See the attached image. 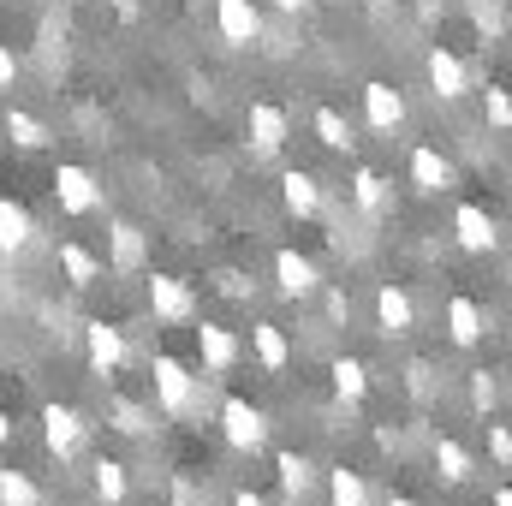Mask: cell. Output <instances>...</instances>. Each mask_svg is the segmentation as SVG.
Masks as SVG:
<instances>
[{
  "label": "cell",
  "mask_w": 512,
  "mask_h": 506,
  "mask_svg": "<svg viewBox=\"0 0 512 506\" xmlns=\"http://www.w3.org/2000/svg\"><path fill=\"white\" fill-rule=\"evenodd\" d=\"M12 84H18V54H12V48L0 42V96H6Z\"/></svg>",
  "instance_id": "obj_38"
},
{
  "label": "cell",
  "mask_w": 512,
  "mask_h": 506,
  "mask_svg": "<svg viewBox=\"0 0 512 506\" xmlns=\"http://www.w3.org/2000/svg\"><path fill=\"white\" fill-rule=\"evenodd\" d=\"M90 489H96V501L102 506H126V495H131V471H126V459H96L90 465Z\"/></svg>",
  "instance_id": "obj_25"
},
{
  "label": "cell",
  "mask_w": 512,
  "mask_h": 506,
  "mask_svg": "<svg viewBox=\"0 0 512 506\" xmlns=\"http://www.w3.org/2000/svg\"><path fill=\"white\" fill-rule=\"evenodd\" d=\"M215 292H221V298H233V304H251L256 280H251V274H239V268H221V274H215Z\"/></svg>",
  "instance_id": "obj_33"
},
{
  "label": "cell",
  "mask_w": 512,
  "mask_h": 506,
  "mask_svg": "<svg viewBox=\"0 0 512 506\" xmlns=\"http://www.w3.org/2000/svg\"><path fill=\"white\" fill-rule=\"evenodd\" d=\"M197 352H203V370H209V376H227V370L239 364V334L221 328V322H203V328H197Z\"/></svg>",
  "instance_id": "obj_16"
},
{
  "label": "cell",
  "mask_w": 512,
  "mask_h": 506,
  "mask_svg": "<svg viewBox=\"0 0 512 506\" xmlns=\"http://www.w3.org/2000/svg\"><path fill=\"white\" fill-rule=\"evenodd\" d=\"M423 72H429V90L441 96V102H459V96H471V66L453 54V48H429V60H423Z\"/></svg>",
  "instance_id": "obj_11"
},
{
  "label": "cell",
  "mask_w": 512,
  "mask_h": 506,
  "mask_svg": "<svg viewBox=\"0 0 512 506\" xmlns=\"http://www.w3.org/2000/svg\"><path fill=\"white\" fill-rule=\"evenodd\" d=\"M0 506H42V489L30 471H0Z\"/></svg>",
  "instance_id": "obj_32"
},
{
  "label": "cell",
  "mask_w": 512,
  "mask_h": 506,
  "mask_svg": "<svg viewBox=\"0 0 512 506\" xmlns=\"http://www.w3.org/2000/svg\"><path fill=\"white\" fill-rule=\"evenodd\" d=\"M215 30L227 48H256L262 42V6L256 0H215Z\"/></svg>",
  "instance_id": "obj_7"
},
{
  "label": "cell",
  "mask_w": 512,
  "mask_h": 506,
  "mask_svg": "<svg viewBox=\"0 0 512 506\" xmlns=\"http://www.w3.org/2000/svg\"><path fill=\"white\" fill-rule=\"evenodd\" d=\"M376 328H382L387 340H405L417 328V304H411V292L399 280H382L376 286Z\"/></svg>",
  "instance_id": "obj_12"
},
{
  "label": "cell",
  "mask_w": 512,
  "mask_h": 506,
  "mask_svg": "<svg viewBox=\"0 0 512 506\" xmlns=\"http://www.w3.org/2000/svg\"><path fill=\"white\" fill-rule=\"evenodd\" d=\"M245 131H251L256 155H280V149H286V137H292V114H286L280 102H251Z\"/></svg>",
  "instance_id": "obj_10"
},
{
  "label": "cell",
  "mask_w": 512,
  "mask_h": 506,
  "mask_svg": "<svg viewBox=\"0 0 512 506\" xmlns=\"http://www.w3.org/2000/svg\"><path fill=\"white\" fill-rule=\"evenodd\" d=\"M149 376H155V411L185 417V411L197 405V376H191V364H179L173 352H155V358H149Z\"/></svg>",
  "instance_id": "obj_1"
},
{
  "label": "cell",
  "mask_w": 512,
  "mask_h": 506,
  "mask_svg": "<svg viewBox=\"0 0 512 506\" xmlns=\"http://www.w3.org/2000/svg\"><path fill=\"white\" fill-rule=\"evenodd\" d=\"M274 477H280V495L286 501H304L310 489H316V465H310V453H274Z\"/></svg>",
  "instance_id": "obj_23"
},
{
  "label": "cell",
  "mask_w": 512,
  "mask_h": 506,
  "mask_svg": "<svg viewBox=\"0 0 512 506\" xmlns=\"http://www.w3.org/2000/svg\"><path fill=\"white\" fill-rule=\"evenodd\" d=\"M441 12H447V0H417V18H423V24H435Z\"/></svg>",
  "instance_id": "obj_40"
},
{
  "label": "cell",
  "mask_w": 512,
  "mask_h": 506,
  "mask_svg": "<svg viewBox=\"0 0 512 506\" xmlns=\"http://www.w3.org/2000/svg\"><path fill=\"white\" fill-rule=\"evenodd\" d=\"M84 358H90V370L96 376H120L126 370V328H114V322H84Z\"/></svg>",
  "instance_id": "obj_6"
},
{
  "label": "cell",
  "mask_w": 512,
  "mask_h": 506,
  "mask_svg": "<svg viewBox=\"0 0 512 506\" xmlns=\"http://www.w3.org/2000/svg\"><path fill=\"white\" fill-rule=\"evenodd\" d=\"M108 423H114L120 435H149L155 405H143V399H131V393H114V399H108Z\"/></svg>",
  "instance_id": "obj_28"
},
{
  "label": "cell",
  "mask_w": 512,
  "mask_h": 506,
  "mask_svg": "<svg viewBox=\"0 0 512 506\" xmlns=\"http://www.w3.org/2000/svg\"><path fill=\"white\" fill-rule=\"evenodd\" d=\"M328 501L334 506H370V483H364V471L334 465V471H328Z\"/></svg>",
  "instance_id": "obj_29"
},
{
  "label": "cell",
  "mask_w": 512,
  "mask_h": 506,
  "mask_svg": "<svg viewBox=\"0 0 512 506\" xmlns=\"http://www.w3.org/2000/svg\"><path fill=\"white\" fill-rule=\"evenodd\" d=\"M84 441H90V423H84V411L78 405H42V447L60 459V465H72L78 453H84Z\"/></svg>",
  "instance_id": "obj_2"
},
{
  "label": "cell",
  "mask_w": 512,
  "mask_h": 506,
  "mask_svg": "<svg viewBox=\"0 0 512 506\" xmlns=\"http://www.w3.org/2000/svg\"><path fill=\"white\" fill-rule=\"evenodd\" d=\"M495 506H512V489H495Z\"/></svg>",
  "instance_id": "obj_47"
},
{
  "label": "cell",
  "mask_w": 512,
  "mask_h": 506,
  "mask_svg": "<svg viewBox=\"0 0 512 506\" xmlns=\"http://www.w3.org/2000/svg\"><path fill=\"white\" fill-rule=\"evenodd\" d=\"M221 435H227L233 453H262V447H268V417H262V405H251L245 393H227V399H221Z\"/></svg>",
  "instance_id": "obj_3"
},
{
  "label": "cell",
  "mask_w": 512,
  "mask_h": 506,
  "mask_svg": "<svg viewBox=\"0 0 512 506\" xmlns=\"http://www.w3.org/2000/svg\"><path fill=\"white\" fill-rule=\"evenodd\" d=\"M364 120H370V131H382V137H393V131L405 126V96L387 78H370L364 84Z\"/></svg>",
  "instance_id": "obj_14"
},
{
  "label": "cell",
  "mask_w": 512,
  "mask_h": 506,
  "mask_svg": "<svg viewBox=\"0 0 512 506\" xmlns=\"http://www.w3.org/2000/svg\"><path fill=\"white\" fill-rule=\"evenodd\" d=\"M489 459H495L501 471L512 465V429L507 423H495V417H489Z\"/></svg>",
  "instance_id": "obj_36"
},
{
  "label": "cell",
  "mask_w": 512,
  "mask_h": 506,
  "mask_svg": "<svg viewBox=\"0 0 512 506\" xmlns=\"http://www.w3.org/2000/svg\"><path fill=\"white\" fill-rule=\"evenodd\" d=\"M274 6H280V12H304L310 0H274Z\"/></svg>",
  "instance_id": "obj_45"
},
{
  "label": "cell",
  "mask_w": 512,
  "mask_h": 506,
  "mask_svg": "<svg viewBox=\"0 0 512 506\" xmlns=\"http://www.w3.org/2000/svg\"><path fill=\"white\" fill-rule=\"evenodd\" d=\"M316 292H322L328 322H352V292H346V286H316Z\"/></svg>",
  "instance_id": "obj_35"
},
{
  "label": "cell",
  "mask_w": 512,
  "mask_h": 506,
  "mask_svg": "<svg viewBox=\"0 0 512 506\" xmlns=\"http://www.w3.org/2000/svg\"><path fill=\"white\" fill-rule=\"evenodd\" d=\"M328 381H334V399L340 405H364V393H370V370L358 358H334L328 364Z\"/></svg>",
  "instance_id": "obj_27"
},
{
  "label": "cell",
  "mask_w": 512,
  "mask_h": 506,
  "mask_svg": "<svg viewBox=\"0 0 512 506\" xmlns=\"http://www.w3.org/2000/svg\"><path fill=\"white\" fill-rule=\"evenodd\" d=\"M411 393H429V364H411Z\"/></svg>",
  "instance_id": "obj_42"
},
{
  "label": "cell",
  "mask_w": 512,
  "mask_h": 506,
  "mask_svg": "<svg viewBox=\"0 0 512 506\" xmlns=\"http://www.w3.org/2000/svg\"><path fill=\"white\" fill-rule=\"evenodd\" d=\"M36 245V221H30V209L24 203H12V197H0V256H18Z\"/></svg>",
  "instance_id": "obj_21"
},
{
  "label": "cell",
  "mask_w": 512,
  "mask_h": 506,
  "mask_svg": "<svg viewBox=\"0 0 512 506\" xmlns=\"http://www.w3.org/2000/svg\"><path fill=\"white\" fill-rule=\"evenodd\" d=\"M54 262H60V274L84 292V286H96L102 280V256L90 251V245H78V239H60V251H54Z\"/></svg>",
  "instance_id": "obj_24"
},
{
  "label": "cell",
  "mask_w": 512,
  "mask_h": 506,
  "mask_svg": "<svg viewBox=\"0 0 512 506\" xmlns=\"http://www.w3.org/2000/svg\"><path fill=\"white\" fill-rule=\"evenodd\" d=\"M280 203H286L298 221L322 215V185H316V173H304V167H286V173H280Z\"/></svg>",
  "instance_id": "obj_17"
},
{
  "label": "cell",
  "mask_w": 512,
  "mask_h": 506,
  "mask_svg": "<svg viewBox=\"0 0 512 506\" xmlns=\"http://www.w3.org/2000/svg\"><path fill=\"white\" fill-rule=\"evenodd\" d=\"M143 298H149V316L167 322V328L197 322V292H191V280H179V274H149Z\"/></svg>",
  "instance_id": "obj_4"
},
{
  "label": "cell",
  "mask_w": 512,
  "mask_h": 506,
  "mask_svg": "<svg viewBox=\"0 0 512 506\" xmlns=\"http://www.w3.org/2000/svg\"><path fill=\"white\" fill-rule=\"evenodd\" d=\"M143 256H149L143 227H137V221H108V268L131 274V268H143Z\"/></svg>",
  "instance_id": "obj_18"
},
{
  "label": "cell",
  "mask_w": 512,
  "mask_h": 506,
  "mask_svg": "<svg viewBox=\"0 0 512 506\" xmlns=\"http://www.w3.org/2000/svg\"><path fill=\"white\" fill-rule=\"evenodd\" d=\"M465 393H471V411H477V417H495V405H501V376H495V370H471V376H465Z\"/></svg>",
  "instance_id": "obj_31"
},
{
  "label": "cell",
  "mask_w": 512,
  "mask_h": 506,
  "mask_svg": "<svg viewBox=\"0 0 512 506\" xmlns=\"http://www.w3.org/2000/svg\"><path fill=\"white\" fill-rule=\"evenodd\" d=\"M0 126H6V137H12L18 149H48V126H42L30 108H6V120H0Z\"/></svg>",
  "instance_id": "obj_30"
},
{
  "label": "cell",
  "mask_w": 512,
  "mask_h": 506,
  "mask_svg": "<svg viewBox=\"0 0 512 506\" xmlns=\"http://www.w3.org/2000/svg\"><path fill=\"white\" fill-rule=\"evenodd\" d=\"M316 286H322V274H316V262L304 251H274V292L280 298H316Z\"/></svg>",
  "instance_id": "obj_13"
},
{
  "label": "cell",
  "mask_w": 512,
  "mask_h": 506,
  "mask_svg": "<svg viewBox=\"0 0 512 506\" xmlns=\"http://www.w3.org/2000/svg\"><path fill=\"white\" fill-rule=\"evenodd\" d=\"M233 506H268V501H262L256 489H239V495H233Z\"/></svg>",
  "instance_id": "obj_43"
},
{
  "label": "cell",
  "mask_w": 512,
  "mask_h": 506,
  "mask_svg": "<svg viewBox=\"0 0 512 506\" xmlns=\"http://www.w3.org/2000/svg\"><path fill=\"white\" fill-rule=\"evenodd\" d=\"M483 334H489V310L471 292H453V304H447V340L453 346H477Z\"/></svg>",
  "instance_id": "obj_15"
},
{
  "label": "cell",
  "mask_w": 512,
  "mask_h": 506,
  "mask_svg": "<svg viewBox=\"0 0 512 506\" xmlns=\"http://www.w3.org/2000/svg\"><path fill=\"white\" fill-rule=\"evenodd\" d=\"M54 203H60L66 215H96L108 197H102V185H96V173H90V167L60 161V167H54Z\"/></svg>",
  "instance_id": "obj_5"
},
{
  "label": "cell",
  "mask_w": 512,
  "mask_h": 506,
  "mask_svg": "<svg viewBox=\"0 0 512 506\" xmlns=\"http://www.w3.org/2000/svg\"><path fill=\"white\" fill-rule=\"evenodd\" d=\"M352 209H358L364 221H382L387 209H393V191H387V179L376 167H358V173H352Z\"/></svg>",
  "instance_id": "obj_20"
},
{
  "label": "cell",
  "mask_w": 512,
  "mask_h": 506,
  "mask_svg": "<svg viewBox=\"0 0 512 506\" xmlns=\"http://www.w3.org/2000/svg\"><path fill=\"white\" fill-rule=\"evenodd\" d=\"M471 471H477L471 447H465L459 435H435V477H441L447 489H459V483H471Z\"/></svg>",
  "instance_id": "obj_19"
},
{
  "label": "cell",
  "mask_w": 512,
  "mask_h": 506,
  "mask_svg": "<svg viewBox=\"0 0 512 506\" xmlns=\"http://www.w3.org/2000/svg\"><path fill=\"white\" fill-rule=\"evenodd\" d=\"M483 120H489L495 131L512 126V102H507V90H501V84H489V90H483Z\"/></svg>",
  "instance_id": "obj_34"
},
{
  "label": "cell",
  "mask_w": 512,
  "mask_h": 506,
  "mask_svg": "<svg viewBox=\"0 0 512 506\" xmlns=\"http://www.w3.org/2000/svg\"><path fill=\"white\" fill-rule=\"evenodd\" d=\"M251 352H256V364H262L268 376H280V370L292 364V340H286L280 322H256L251 328Z\"/></svg>",
  "instance_id": "obj_22"
},
{
  "label": "cell",
  "mask_w": 512,
  "mask_h": 506,
  "mask_svg": "<svg viewBox=\"0 0 512 506\" xmlns=\"http://www.w3.org/2000/svg\"><path fill=\"white\" fill-rule=\"evenodd\" d=\"M387 506H417L411 495H387Z\"/></svg>",
  "instance_id": "obj_46"
},
{
  "label": "cell",
  "mask_w": 512,
  "mask_h": 506,
  "mask_svg": "<svg viewBox=\"0 0 512 506\" xmlns=\"http://www.w3.org/2000/svg\"><path fill=\"white\" fill-rule=\"evenodd\" d=\"M453 239H459L471 256H489L495 245H501V221H495L483 203H459V209H453Z\"/></svg>",
  "instance_id": "obj_9"
},
{
  "label": "cell",
  "mask_w": 512,
  "mask_h": 506,
  "mask_svg": "<svg viewBox=\"0 0 512 506\" xmlns=\"http://www.w3.org/2000/svg\"><path fill=\"white\" fill-rule=\"evenodd\" d=\"M411 185H417L423 197H441V191H453V185H459V167H453V155H441L435 143H411Z\"/></svg>",
  "instance_id": "obj_8"
},
{
  "label": "cell",
  "mask_w": 512,
  "mask_h": 506,
  "mask_svg": "<svg viewBox=\"0 0 512 506\" xmlns=\"http://www.w3.org/2000/svg\"><path fill=\"white\" fill-rule=\"evenodd\" d=\"M471 18H477V30H483V36H501V18H495V12H489V6H477V12H471Z\"/></svg>",
  "instance_id": "obj_39"
},
{
  "label": "cell",
  "mask_w": 512,
  "mask_h": 506,
  "mask_svg": "<svg viewBox=\"0 0 512 506\" xmlns=\"http://www.w3.org/2000/svg\"><path fill=\"white\" fill-rule=\"evenodd\" d=\"M167 501H173V506H203V495H197V483H191V477H173V483H167Z\"/></svg>",
  "instance_id": "obj_37"
},
{
  "label": "cell",
  "mask_w": 512,
  "mask_h": 506,
  "mask_svg": "<svg viewBox=\"0 0 512 506\" xmlns=\"http://www.w3.org/2000/svg\"><path fill=\"white\" fill-rule=\"evenodd\" d=\"M114 12H120L126 24H137V18H143V0H114Z\"/></svg>",
  "instance_id": "obj_41"
},
{
  "label": "cell",
  "mask_w": 512,
  "mask_h": 506,
  "mask_svg": "<svg viewBox=\"0 0 512 506\" xmlns=\"http://www.w3.org/2000/svg\"><path fill=\"white\" fill-rule=\"evenodd\" d=\"M310 126H316V143L334 149V155H352V149H358V131H352V120H346L340 108H316Z\"/></svg>",
  "instance_id": "obj_26"
},
{
  "label": "cell",
  "mask_w": 512,
  "mask_h": 506,
  "mask_svg": "<svg viewBox=\"0 0 512 506\" xmlns=\"http://www.w3.org/2000/svg\"><path fill=\"white\" fill-rule=\"evenodd\" d=\"M6 441H12V417L0 411V447H6Z\"/></svg>",
  "instance_id": "obj_44"
}]
</instances>
